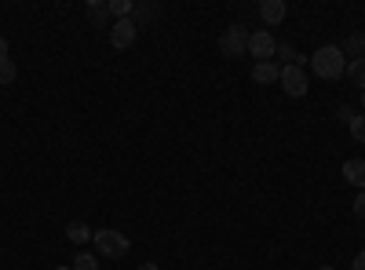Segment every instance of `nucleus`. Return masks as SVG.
<instances>
[{
  "instance_id": "nucleus-1",
  "label": "nucleus",
  "mask_w": 365,
  "mask_h": 270,
  "mask_svg": "<svg viewBox=\"0 0 365 270\" xmlns=\"http://www.w3.org/2000/svg\"><path fill=\"white\" fill-rule=\"evenodd\" d=\"M311 66H314V73H318L322 81H336V77L347 73V55H344V48H336V44H325V48H318V51L311 55Z\"/></svg>"
},
{
  "instance_id": "nucleus-2",
  "label": "nucleus",
  "mask_w": 365,
  "mask_h": 270,
  "mask_svg": "<svg viewBox=\"0 0 365 270\" xmlns=\"http://www.w3.org/2000/svg\"><path fill=\"white\" fill-rule=\"evenodd\" d=\"M128 237L120 234V230H96V252L99 256H106V259H120L128 252Z\"/></svg>"
},
{
  "instance_id": "nucleus-3",
  "label": "nucleus",
  "mask_w": 365,
  "mask_h": 270,
  "mask_svg": "<svg viewBox=\"0 0 365 270\" xmlns=\"http://www.w3.org/2000/svg\"><path fill=\"white\" fill-rule=\"evenodd\" d=\"M249 55L256 63H274V55H278V41L270 37V29H252L249 33Z\"/></svg>"
},
{
  "instance_id": "nucleus-4",
  "label": "nucleus",
  "mask_w": 365,
  "mask_h": 270,
  "mask_svg": "<svg viewBox=\"0 0 365 270\" xmlns=\"http://www.w3.org/2000/svg\"><path fill=\"white\" fill-rule=\"evenodd\" d=\"M249 51V33L241 26H230V29H223V37H220V55L223 58H241Z\"/></svg>"
},
{
  "instance_id": "nucleus-5",
  "label": "nucleus",
  "mask_w": 365,
  "mask_h": 270,
  "mask_svg": "<svg viewBox=\"0 0 365 270\" xmlns=\"http://www.w3.org/2000/svg\"><path fill=\"white\" fill-rule=\"evenodd\" d=\"M278 84L285 88L292 99H303V95L311 92V88H307V73H303L299 66H282V81Z\"/></svg>"
},
{
  "instance_id": "nucleus-6",
  "label": "nucleus",
  "mask_w": 365,
  "mask_h": 270,
  "mask_svg": "<svg viewBox=\"0 0 365 270\" xmlns=\"http://www.w3.org/2000/svg\"><path fill=\"white\" fill-rule=\"evenodd\" d=\"M135 33H139V26H135L132 19H117V22L110 26V44H113L117 51H125V48L135 44Z\"/></svg>"
},
{
  "instance_id": "nucleus-7",
  "label": "nucleus",
  "mask_w": 365,
  "mask_h": 270,
  "mask_svg": "<svg viewBox=\"0 0 365 270\" xmlns=\"http://www.w3.org/2000/svg\"><path fill=\"white\" fill-rule=\"evenodd\" d=\"M344 179H347L351 187L365 190V161H361V157H351V161H344Z\"/></svg>"
},
{
  "instance_id": "nucleus-8",
  "label": "nucleus",
  "mask_w": 365,
  "mask_h": 270,
  "mask_svg": "<svg viewBox=\"0 0 365 270\" xmlns=\"http://www.w3.org/2000/svg\"><path fill=\"white\" fill-rule=\"evenodd\" d=\"M259 19L267 26H278L285 19V0H263V4H259Z\"/></svg>"
},
{
  "instance_id": "nucleus-9",
  "label": "nucleus",
  "mask_w": 365,
  "mask_h": 270,
  "mask_svg": "<svg viewBox=\"0 0 365 270\" xmlns=\"http://www.w3.org/2000/svg\"><path fill=\"white\" fill-rule=\"evenodd\" d=\"M252 81H256V84H274V81H282V66H274V63H256V66H252Z\"/></svg>"
},
{
  "instance_id": "nucleus-10",
  "label": "nucleus",
  "mask_w": 365,
  "mask_h": 270,
  "mask_svg": "<svg viewBox=\"0 0 365 270\" xmlns=\"http://www.w3.org/2000/svg\"><path fill=\"white\" fill-rule=\"evenodd\" d=\"M66 237H70L73 245H84L88 237H96V230H91L88 223H81V219H77V223H70V227H66Z\"/></svg>"
},
{
  "instance_id": "nucleus-11",
  "label": "nucleus",
  "mask_w": 365,
  "mask_h": 270,
  "mask_svg": "<svg viewBox=\"0 0 365 270\" xmlns=\"http://www.w3.org/2000/svg\"><path fill=\"white\" fill-rule=\"evenodd\" d=\"M84 11H88V19L96 22V26H103V22L110 19V4H106V0H88Z\"/></svg>"
},
{
  "instance_id": "nucleus-12",
  "label": "nucleus",
  "mask_w": 365,
  "mask_h": 270,
  "mask_svg": "<svg viewBox=\"0 0 365 270\" xmlns=\"http://www.w3.org/2000/svg\"><path fill=\"white\" fill-rule=\"evenodd\" d=\"M344 55H347V63L351 58H365V33H351L344 44Z\"/></svg>"
},
{
  "instance_id": "nucleus-13",
  "label": "nucleus",
  "mask_w": 365,
  "mask_h": 270,
  "mask_svg": "<svg viewBox=\"0 0 365 270\" xmlns=\"http://www.w3.org/2000/svg\"><path fill=\"white\" fill-rule=\"evenodd\" d=\"M347 77H351L354 88L365 92V58H351V63H347Z\"/></svg>"
},
{
  "instance_id": "nucleus-14",
  "label": "nucleus",
  "mask_w": 365,
  "mask_h": 270,
  "mask_svg": "<svg viewBox=\"0 0 365 270\" xmlns=\"http://www.w3.org/2000/svg\"><path fill=\"white\" fill-rule=\"evenodd\" d=\"M15 77H19V66H15V58L0 55V88H8V84H11Z\"/></svg>"
},
{
  "instance_id": "nucleus-15",
  "label": "nucleus",
  "mask_w": 365,
  "mask_h": 270,
  "mask_svg": "<svg viewBox=\"0 0 365 270\" xmlns=\"http://www.w3.org/2000/svg\"><path fill=\"white\" fill-rule=\"evenodd\" d=\"M158 15H161V8H158V4H139V8L132 11V22H135V26H143V22L158 19Z\"/></svg>"
},
{
  "instance_id": "nucleus-16",
  "label": "nucleus",
  "mask_w": 365,
  "mask_h": 270,
  "mask_svg": "<svg viewBox=\"0 0 365 270\" xmlns=\"http://www.w3.org/2000/svg\"><path fill=\"white\" fill-rule=\"evenodd\" d=\"M132 11H135L132 0H110V15H117V19H132Z\"/></svg>"
},
{
  "instance_id": "nucleus-17",
  "label": "nucleus",
  "mask_w": 365,
  "mask_h": 270,
  "mask_svg": "<svg viewBox=\"0 0 365 270\" xmlns=\"http://www.w3.org/2000/svg\"><path fill=\"white\" fill-rule=\"evenodd\" d=\"M73 270H99V263H96V256H91V252H81L73 259Z\"/></svg>"
},
{
  "instance_id": "nucleus-18",
  "label": "nucleus",
  "mask_w": 365,
  "mask_h": 270,
  "mask_svg": "<svg viewBox=\"0 0 365 270\" xmlns=\"http://www.w3.org/2000/svg\"><path fill=\"white\" fill-rule=\"evenodd\" d=\"M347 128H351V135H354L358 142H365V113H361V117L354 113V117H351V125H347Z\"/></svg>"
},
{
  "instance_id": "nucleus-19",
  "label": "nucleus",
  "mask_w": 365,
  "mask_h": 270,
  "mask_svg": "<svg viewBox=\"0 0 365 270\" xmlns=\"http://www.w3.org/2000/svg\"><path fill=\"white\" fill-rule=\"evenodd\" d=\"M278 55L285 58V66H299V63H296V51H292V44H278Z\"/></svg>"
},
{
  "instance_id": "nucleus-20",
  "label": "nucleus",
  "mask_w": 365,
  "mask_h": 270,
  "mask_svg": "<svg viewBox=\"0 0 365 270\" xmlns=\"http://www.w3.org/2000/svg\"><path fill=\"white\" fill-rule=\"evenodd\" d=\"M354 216H358V219L365 223V190H361V194L354 197Z\"/></svg>"
},
{
  "instance_id": "nucleus-21",
  "label": "nucleus",
  "mask_w": 365,
  "mask_h": 270,
  "mask_svg": "<svg viewBox=\"0 0 365 270\" xmlns=\"http://www.w3.org/2000/svg\"><path fill=\"white\" fill-rule=\"evenodd\" d=\"M336 113H340V121H347V125H351V117H354V110H351V106H340Z\"/></svg>"
},
{
  "instance_id": "nucleus-22",
  "label": "nucleus",
  "mask_w": 365,
  "mask_h": 270,
  "mask_svg": "<svg viewBox=\"0 0 365 270\" xmlns=\"http://www.w3.org/2000/svg\"><path fill=\"white\" fill-rule=\"evenodd\" d=\"M354 270H365V252H358V256H354Z\"/></svg>"
},
{
  "instance_id": "nucleus-23",
  "label": "nucleus",
  "mask_w": 365,
  "mask_h": 270,
  "mask_svg": "<svg viewBox=\"0 0 365 270\" xmlns=\"http://www.w3.org/2000/svg\"><path fill=\"white\" fill-rule=\"evenodd\" d=\"M139 270H161V266H158V263H154V259H150V263H143V266H139Z\"/></svg>"
},
{
  "instance_id": "nucleus-24",
  "label": "nucleus",
  "mask_w": 365,
  "mask_h": 270,
  "mask_svg": "<svg viewBox=\"0 0 365 270\" xmlns=\"http://www.w3.org/2000/svg\"><path fill=\"white\" fill-rule=\"evenodd\" d=\"M55 270H73V266H55Z\"/></svg>"
},
{
  "instance_id": "nucleus-25",
  "label": "nucleus",
  "mask_w": 365,
  "mask_h": 270,
  "mask_svg": "<svg viewBox=\"0 0 365 270\" xmlns=\"http://www.w3.org/2000/svg\"><path fill=\"white\" fill-rule=\"evenodd\" d=\"M318 270H336V266H318Z\"/></svg>"
},
{
  "instance_id": "nucleus-26",
  "label": "nucleus",
  "mask_w": 365,
  "mask_h": 270,
  "mask_svg": "<svg viewBox=\"0 0 365 270\" xmlns=\"http://www.w3.org/2000/svg\"><path fill=\"white\" fill-rule=\"evenodd\" d=\"M361 110H365V92H361Z\"/></svg>"
}]
</instances>
